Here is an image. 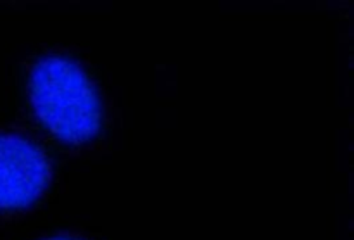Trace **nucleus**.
Listing matches in <instances>:
<instances>
[{
    "label": "nucleus",
    "mask_w": 354,
    "mask_h": 240,
    "mask_svg": "<svg viewBox=\"0 0 354 240\" xmlns=\"http://www.w3.org/2000/svg\"><path fill=\"white\" fill-rule=\"evenodd\" d=\"M28 97L35 114L59 140L90 142L102 127V104L82 64L68 55L38 59L28 76Z\"/></svg>",
    "instance_id": "nucleus-1"
},
{
    "label": "nucleus",
    "mask_w": 354,
    "mask_h": 240,
    "mask_svg": "<svg viewBox=\"0 0 354 240\" xmlns=\"http://www.w3.org/2000/svg\"><path fill=\"white\" fill-rule=\"evenodd\" d=\"M50 176V163L40 145L17 131H0V213L35 206Z\"/></svg>",
    "instance_id": "nucleus-2"
},
{
    "label": "nucleus",
    "mask_w": 354,
    "mask_h": 240,
    "mask_svg": "<svg viewBox=\"0 0 354 240\" xmlns=\"http://www.w3.org/2000/svg\"><path fill=\"white\" fill-rule=\"evenodd\" d=\"M44 240H85V239L76 237V235H54V237H47Z\"/></svg>",
    "instance_id": "nucleus-3"
}]
</instances>
